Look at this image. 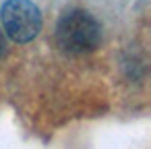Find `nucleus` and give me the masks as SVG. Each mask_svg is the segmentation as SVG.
<instances>
[{"label":"nucleus","instance_id":"f257e3e1","mask_svg":"<svg viewBox=\"0 0 151 149\" xmlns=\"http://www.w3.org/2000/svg\"><path fill=\"white\" fill-rule=\"evenodd\" d=\"M101 40V27L99 23L81 9L68 11L56 27V42L62 50L73 54L91 52L99 46Z\"/></svg>","mask_w":151,"mask_h":149},{"label":"nucleus","instance_id":"f03ea898","mask_svg":"<svg viewBox=\"0 0 151 149\" xmlns=\"http://www.w3.org/2000/svg\"><path fill=\"white\" fill-rule=\"evenodd\" d=\"M0 19L6 35L17 44L31 42L42 31V13L31 0H6L0 9Z\"/></svg>","mask_w":151,"mask_h":149},{"label":"nucleus","instance_id":"7ed1b4c3","mask_svg":"<svg viewBox=\"0 0 151 149\" xmlns=\"http://www.w3.org/2000/svg\"><path fill=\"white\" fill-rule=\"evenodd\" d=\"M4 50H6V42H4V35H2V31H0V56L4 54Z\"/></svg>","mask_w":151,"mask_h":149}]
</instances>
